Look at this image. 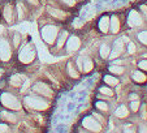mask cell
I'll return each mask as SVG.
<instances>
[{"label":"cell","instance_id":"cell-1","mask_svg":"<svg viewBox=\"0 0 147 133\" xmlns=\"http://www.w3.org/2000/svg\"><path fill=\"white\" fill-rule=\"evenodd\" d=\"M22 106H25L26 108H29L30 111H45L48 108L50 103L47 102L45 97L36 94H31V95H25L22 100Z\"/></svg>","mask_w":147,"mask_h":133},{"label":"cell","instance_id":"cell-2","mask_svg":"<svg viewBox=\"0 0 147 133\" xmlns=\"http://www.w3.org/2000/svg\"><path fill=\"white\" fill-rule=\"evenodd\" d=\"M20 51H18V61L21 64H31L36 58V51H35V47H34L33 42H26L25 44H22L21 47H18Z\"/></svg>","mask_w":147,"mask_h":133},{"label":"cell","instance_id":"cell-3","mask_svg":"<svg viewBox=\"0 0 147 133\" xmlns=\"http://www.w3.org/2000/svg\"><path fill=\"white\" fill-rule=\"evenodd\" d=\"M0 103L7 110L20 111L22 108V102L18 99V97L16 94H13L11 92H3L0 94Z\"/></svg>","mask_w":147,"mask_h":133},{"label":"cell","instance_id":"cell-4","mask_svg":"<svg viewBox=\"0 0 147 133\" xmlns=\"http://www.w3.org/2000/svg\"><path fill=\"white\" fill-rule=\"evenodd\" d=\"M13 46H12L11 41L5 37H0V61H9L13 55Z\"/></svg>","mask_w":147,"mask_h":133},{"label":"cell","instance_id":"cell-5","mask_svg":"<svg viewBox=\"0 0 147 133\" xmlns=\"http://www.w3.org/2000/svg\"><path fill=\"white\" fill-rule=\"evenodd\" d=\"M57 34H59V28L55 25H45L40 29L42 39L47 44L55 43L56 39H57Z\"/></svg>","mask_w":147,"mask_h":133},{"label":"cell","instance_id":"cell-6","mask_svg":"<svg viewBox=\"0 0 147 133\" xmlns=\"http://www.w3.org/2000/svg\"><path fill=\"white\" fill-rule=\"evenodd\" d=\"M31 92H33L34 94L40 95V97H45V98H51L53 94L50 86H48L47 83L42 82V81H38V82H35L31 86Z\"/></svg>","mask_w":147,"mask_h":133},{"label":"cell","instance_id":"cell-7","mask_svg":"<svg viewBox=\"0 0 147 133\" xmlns=\"http://www.w3.org/2000/svg\"><path fill=\"white\" fill-rule=\"evenodd\" d=\"M1 13H3V18L4 21L8 24V25H12V24H14L17 20V11H16V5H13L12 3H8L4 5L3 11H1Z\"/></svg>","mask_w":147,"mask_h":133},{"label":"cell","instance_id":"cell-8","mask_svg":"<svg viewBox=\"0 0 147 133\" xmlns=\"http://www.w3.org/2000/svg\"><path fill=\"white\" fill-rule=\"evenodd\" d=\"M0 117L3 119V121L8 123V124H14V123H17V115L14 114L12 110L1 111V112H0Z\"/></svg>","mask_w":147,"mask_h":133},{"label":"cell","instance_id":"cell-9","mask_svg":"<svg viewBox=\"0 0 147 133\" xmlns=\"http://www.w3.org/2000/svg\"><path fill=\"white\" fill-rule=\"evenodd\" d=\"M24 82H25V77H24L22 75H18V73L12 75L11 78H9V85L13 86V88H16V89L21 88V86L24 85Z\"/></svg>","mask_w":147,"mask_h":133},{"label":"cell","instance_id":"cell-10","mask_svg":"<svg viewBox=\"0 0 147 133\" xmlns=\"http://www.w3.org/2000/svg\"><path fill=\"white\" fill-rule=\"evenodd\" d=\"M129 24L130 26H139L142 25V17L138 12L136 11H131L130 12V16H129Z\"/></svg>","mask_w":147,"mask_h":133},{"label":"cell","instance_id":"cell-11","mask_svg":"<svg viewBox=\"0 0 147 133\" xmlns=\"http://www.w3.org/2000/svg\"><path fill=\"white\" fill-rule=\"evenodd\" d=\"M83 125L86 127V129H90V130H94V132H99L100 129H102V127H100L99 124H98L96 121H94L92 120V117H87V119H85V121H83Z\"/></svg>","mask_w":147,"mask_h":133},{"label":"cell","instance_id":"cell-12","mask_svg":"<svg viewBox=\"0 0 147 133\" xmlns=\"http://www.w3.org/2000/svg\"><path fill=\"white\" fill-rule=\"evenodd\" d=\"M81 46V42L77 37H72L70 39H68L67 42V50L68 51H74V50H78Z\"/></svg>","mask_w":147,"mask_h":133},{"label":"cell","instance_id":"cell-13","mask_svg":"<svg viewBox=\"0 0 147 133\" xmlns=\"http://www.w3.org/2000/svg\"><path fill=\"white\" fill-rule=\"evenodd\" d=\"M48 11V13L51 14L52 17H55V18H57V20H64L65 18V12H61L60 9H53V8H48L47 9Z\"/></svg>","mask_w":147,"mask_h":133},{"label":"cell","instance_id":"cell-14","mask_svg":"<svg viewBox=\"0 0 147 133\" xmlns=\"http://www.w3.org/2000/svg\"><path fill=\"white\" fill-rule=\"evenodd\" d=\"M99 28H100V30L104 31V33L108 31V29H109V17H103V18L100 20Z\"/></svg>","mask_w":147,"mask_h":133},{"label":"cell","instance_id":"cell-15","mask_svg":"<svg viewBox=\"0 0 147 133\" xmlns=\"http://www.w3.org/2000/svg\"><path fill=\"white\" fill-rule=\"evenodd\" d=\"M21 42H22V39H21V34L17 33V31H14L13 33V41H12V46H13V48H18L20 46H21Z\"/></svg>","mask_w":147,"mask_h":133},{"label":"cell","instance_id":"cell-16","mask_svg":"<svg viewBox=\"0 0 147 133\" xmlns=\"http://www.w3.org/2000/svg\"><path fill=\"white\" fill-rule=\"evenodd\" d=\"M120 28V24H119V20L117 17H112L111 18V29H112V33H117Z\"/></svg>","mask_w":147,"mask_h":133},{"label":"cell","instance_id":"cell-17","mask_svg":"<svg viewBox=\"0 0 147 133\" xmlns=\"http://www.w3.org/2000/svg\"><path fill=\"white\" fill-rule=\"evenodd\" d=\"M133 78H134V81H136V82H139V83H142V82H144V81H146V76H144L142 72H136L133 75Z\"/></svg>","mask_w":147,"mask_h":133},{"label":"cell","instance_id":"cell-18","mask_svg":"<svg viewBox=\"0 0 147 133\" xmlns=\"http://www.w3.org/2000/svg\"><path fill=\"white\" fill-rule=\"evenodd\" d=\"M116 115L119 117H125L128 116V110H126V107L125 106H121V107H119L116 110Z\"/></svg>","mask_w":147,"mask_h":133},{"label":"cell","instance_id":"cell-19","mask_svg":"<svg viewBox=\"0 0 147 133\" xmlns=\"http://www.w3.org/2000/svg\"><path fill=\"white\" fill-rule=\"evenodd\" d=\"M67 37H68L67 31H61V33H60V38H59V42H57L59 47H63V46H64L65 41H67Z\"/></svg>","mask_w":147,"mask_h":133},{"label":"cell","instance_id":"cell-20","mask_svg":"<svg viewBox=\"0 0 147 133\" xmlns=\"http://www.w3.org/2000/svg\"><path fill=\"white\" fill-rule=\"evenodd\" d=\"M104 81H106V83H108V85H111V86H116L117 83H119L117 78L112 77V76H106V77H104Z\"/></svg>","mask_w":147,"mask_h":133},{"label":"cell","instance_id":"cell-21","mask_svg":"<svg viewBox=\"0 0 147 133\" xmlns=\"http://www.w3.org/2000/svg\"><path fill=\"white\" fill-rule=\"evenodd\" d=\"M100 55H102V58H108L109 56V47L108 46H106V44H103L102 48H100Z\"/></svg>","mask_w":147,"mask_h":133},{"label":"cell","instance_id":"cell-22","mask_svg":"<svg viewBox=\"0 0 147 133\" xmlns=\"http://www.w3.org/2000/svg\"><path fill=\"white\" fill-rule=\"evenodd\" d=\"M109 71H111L112 73H115V75H122L124 73V68L122 66H111L109 68Z\"/></svg>","mask_w":147,"mask_h":133},{"label":"cell","instance_id":"cell-23","mask_svg":"<svg viewBox=\"0 0 147 133\" xmlns=\"http://www.w3.org/2000/svg\"><path fill=\"white\" fill-rule=\"evenodd\" d=\"M138 39L142 43L147 44V31H141V33L138 34Z\"/></svg>","mask_w":147,"mask_h":133},{"label":"cell","instance_id":"cell-24","mask_svg":"<svg viewBox=\"0 0 147 133\" xmlns=\"http://www.w3.org/2000/svg\"><path fill=\"white\" fill-rule=\"evenodd\" d=\"M11 130V127L8 125V123L1 121L0 123V132H9Z\"/></svg>","mask_w":147,"mask_h":133},{"label":"cell","instance_id":"cell-25","mask_svg":"<svg viewBox=\"0 0 147 133\" xmlns=\"http://www.w3.org/2000/svg\"><path fill=\"white\" fill-rule=\"evenodd\" d=\"M91 69H92L91 60H86V61H85V64H83V71H85V72H90Z\"/></svg>","mask_w":147,"mask_h":133},{"label":"cell","instance_id":"cell-26","mask_svg":"<svg viewBox=\"0 0 147 133\" xmlns=\"http://www.w3.org/2000/svg\"><path fill=\"white\" fill-rule=\"evenodd\" d=\"M96 107L100 108V110H103V111H107V110H108V106H107L106 103H103V102H96Z\"/></svg>","mask_w":147,"mask_h":133},{"label":"cell","instance_id":"cell-27","mask_svg":"<svg viewBox=\"0 0 147 133\" xmlns=\"http://www.w3.org/2000/svg\"><path fill=\"white\" fill-rule=\"evenodd\" d=\"M68 69H69V73L72 75V77H78V73L74 72V69H73L72 64H68Z\"/></svg>","mask_w":147,"mask_h":133},{"label":"cell","instance_id":"cell-28","mask_svg":"<svg viewBox=\"0 0 147 133\" xmlns=\"http://www.w3.org/2000/svg\"><path fill=\"white\" fill-rule=\"evenodd\" d=\"M115 46H116V50L119 48V51L121 52L122 48H124V42H122V41H119V42H116V43H115Z\"/></svg>","mask_w":147,"mask_h":133},{"label":"cell","instance_id":"cell-29","mask_svg":"<svg viewBox=\"0 0 147 133\" xmlns=\"http://www.w3.org/2000/svg\"><path fill=\"white\" fill-rule=\"evenodd\" d=\"M26 3H28L29 5L38 7V5H39V0H26Z\"/></svg>","mask_w":147,"mask_h":133},{"label":"cell","instance_id":"cell-30","mask_svg":"<svg viewBox=\"0 0 147 133\" xmlns=\"http://www.w3.org/2000/svg\"><path fill=\"white\" fill-rule=\"evenodd\" d=\"M100 92H102L103 94H107V95H113L112 90H109V89H107V88H102L100 89Z\"/></svg>","mask_w":147,"mask_h":133},{"label":"cell","instance_id":"cell-31","mask_svg":"<svg viewBox=\"0 0 147 133\" xmlns=\"http://www.w3.org/2000/svg\"><path fill=\"white\" fill-rule=\"evenodd\" d=\"M138 65H139V68H141V69H144V71H147V61H146V60L141 61V63H139Z\"/></svg>","mask_w":147,"mask_h":133},{"label":"cell","instance_id":"cell-32","mask_svg":"<svg viewBox=\"0 0 147 133\" xmlns=\"http://www.w3.org/2000/svg\"><path fill=\"white\" fill-rule=\"evenodd\" d=\"M138 106H139V102H138V100H134V102L131 103V108H133V111L138 110Z\"/></svg>","mask_w":147,"mask_h":133},{"label":"cell","instance_id":"cell-33","mask_svg":"<svg viewBox=\"0 0 147 133\" xmlns=\"http://www.w3.org/2000/svg\"><path fill=\"white\" fill-rule=\"evenodd\" d=\"M67 5H74L76 4V0H63Z\"/></svg>","mask_w":147,"mask_h":133},{"label":"cell","instance_id":"cell-34","mask_svg":"<svg viewBox=\"0 0 147 133\" xmlns=\"http://www.w3.org/2000/svg\"><path fill=\"white\" fill-rule=\"evenodd\" d=\"M134 51H136V46H134L133 43H129V52L133 54Z\"/></svg>","mask_w":147,"mask_h":133},{"label":"cell","instance_id":"cell-35","mask_svg":"<svg viewBox=\"0 0 147 133\" xmlns=\"http://www.w3.org/2000/svg\"><path fill=\"white\" fill-rule=\"evenodd\" d=\"M94 117H95V119H98V120H99V121H100V123H103V117H102V116H99V115L94 114Z\"/></svg>","mask_w":147,"mask_h":133},{"label":"cell","instance_id":"cell-36","mask_svg":"<svg viewBox=\"0 0 147 133\" xmlns=\"http://www.w3.org/2000/svg\"><path fill=\"white\" fill-rule=\"evenodd\" d=\"M4 31H5V28H4L3 25H0V35H3Z\"/></svg>","mask_w":147,"mask_h":133},{"label":"cell","instance_id":"cell-37","mask_svg":"<svg viewBox=\"0 0 147 133\" xmlns=\"http://www.w3.org/2000/svg\"><path fill=\"white\" fill-rule=\"evenodd\" d=\"M141 8H142V11H143V13L147 16V7H146V5H142Z\"/></svg>","mask_w":147,"mask_h":133}]
</instances>
